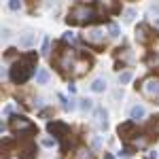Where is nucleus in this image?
I'll return each instance as SVG.
<instances>
[{"mask_svg":"<svg viewBox=\"0 0 159 159\" xmlns=\"http://www.w3.org/2000/svg\"><path fill=\"white\" fill-rule=\"evenodd\" d=\"M36 61H38L36 51H28L24 55H19V60H15L13 66L9 68V79L15 85H24L32 74H36V70H38Z\"/></svg>","mask_w":159,"mask_h":159,"instance_id":"1","label":"nucleus"},{"mask_svg":"<svg viewBox=\"0 0 159 159\" xmlns=\"http://www.w3.org/2000/svg\"><path fill=\"white\" fill-rule=\"evenodd\" d=\"M96 17H98V13H96V9H93L91 4L76 2V4H72V9L68 11L66 21L70 25H85V24H89V21H93Z\"/></svg>","mask_w":159,"mask_h":159,"instance_id":"2","label":"nucleus"},{"mask_svg":"<svg viewBox=\"0 0 159 159\" xmlns=\"http://www.w3.org/2000/svg\"><path fill=\"white\" fill-rule=\"evenodd\" d=\"M47 132H49L55 140L61 142V148L68 147V138H70V125L64 121H49L47 123Z\"/></svg>","mask_w":159,"mask_h":159,"instance_id":"3","label":"nucleus"},{"mask_svg":"<svg viewBox=\"0 0 159 159\" xmlns=\"http://www.w3.org/2000/svg\"><path fill=\"white\" fill-rule=\"evenodd\" d=\"M9 127H11L13 134H19V136H21V132H28V134H38L36 125L30 121L28 117H24V115H15V117H11V119H9Z\"/></svg>","mask_w":159,"mask_h":159,"instance_id":"4","label":"nucleus"},{"mask_svg":"<svg viewBox=\"0 0 159 159\" xmlns=\"http://www.w3.org/2000/svg\"><path fill=\"white\" fill-rule=\"evenodd\" d=\"M140 91H142L147 98L155 100L159 96V79H155V76H147V79L142 81V85H140Z\"/></svg>","mask_w":159,"mask_h":159,"instance_id":"5","label":"nucleus"},{"mask_svg":"<svg viewBox=\"0 0 159 159\" xmlns=\"http://www.w3.org/2000/svg\"><path fill=\"white\" fill-rule=\"evenodd\" d=\"M155 32L151 30V25H147V24H140L138 28H136V40L140 43V45H151L153 40H155Z\"/></svg>","mask_w":159,"mask_h":159,"instance_id":"6","label":"nucleus"},{"mask_svg":"<svg viewBox=\"0 0 159 159\" xmlns=\"http://www.w3.org/2000/svg\"><path fill=\"white\" fill-rule=\"evenodd\" d=\"M119 136H121L123 142H129L132 138L138 136V125H136L134 119H129V121H125V123L119 125Z\"/></svg>","mask_w":159,"mask_h":159,"instance_id":"7","label":"nucleus"},{"mask_svg":"<svg viewBox=\"0 0 159 159\" xmlns=\"http://www.w3.org/2000/svg\"><path fill=\"white\" fill-rule=\"evenodd\" d=\"M85 43L91 45V47H102V45L106 43V36H104V32H102L100 28H91L85 34Z\"/></svg>","mask_w":159,"mask_h":159,"instance_id":"8","label":"nucleus"},{"mask_svg":"<svg viewBox=\"0 0 159 159\" xmlns=\"http://www.w3.org/2000/svg\"><path fill=\"white\" fill-rule=\"evenodd\" d=\"M19 159H34L36 157V142L34 140H25L21 142V147H19Z\"/></svg>","mask_w":159,"mask_h":159,"instance_id":"9","label":"nucleus"},{"mask_svg":"<svg viewBox=\"0 0 159 159\" xmlns=\"http://www.w3.org/2000/svg\"><path fill=\"white\" fill-rule=\"evenodd\" d=\"M89 66H91V60L87 57L85 53H81V55H79V61H76V64L72 66V68H74V74H76V76H81V74H85L87 70H91Z\"/></svg>","mask_w":159,"mask_h":159,"instance_id":"10","label":"nucleus"},{"mask_svg":"<svg viewBox=\"0 0 159 159\" xmlns=\"http://www.w3.org/2000/svg\"><path fill=\"white\" fill-rule=\"evenodd\" d=\"M93 112H96L98 127H100V129H106V127H108V112H106V108H104V106H96Z\"/></svg>","mask_w":159,"mask_h":159,"instance_id":"11","label":"nucleus"},{"mask_svg":"<svg viewBox=\"0 0 159 159\" xmlns=\"http://www.w3.org/2000/svg\"><path fill=\"white\" fill-rule=\"evenodd\" d=\"M144 132L148 134V138H157L159 136V115H155V117L148 121V125H147Z\"/></svg>","mask_w":159,"mask_h":159,"instance_id":"12","label":"nucleus"},{"mask_svg":"<svg viewBox=\"0 0 159 159\" xmlns=\"http://www.w3.org/2000/svg\"><path fill=\"white\" fill-rule=\"evenodd\" d=\"M34 43H36V34L28 32V34H24V36L19 38V49H30Z\"/></svg>","mask_w":159,"mask_h":159,"instance_id":"13","label":"nucleus"},{"mask_svg":"<svg viewBox=\"0 0 159 159\" xmlns=\"http://www.w3.org/2000/svg\"><path fill=\"white\" fill-rule=\"evenodd\" d=\"M49 79H51V74H49L47 68H38V70H36V83H38V85H47Z\"/></svg>","mask_w":159,"mask_h":159,"instance_id":"14","label":"nucleus"},{"mask_svg":"<svg viewBox=\"0 0 159 159\" xmlns=\"http://www.w3.org/2000/svg\"><path fill=\"white\" fill-rule=\"evenodd\" d=\"M147 115V110H144V106H140V104H136V106H132V110H129V117L134 119V121H138V119H142Z\"/></svg>","mask_w":159,"mask_h":159,"instance_id":"15","label":"nucleus"},{"mask_svg":"<svg viewBox=\"0 0 159 159\" xmlns=\"http://www.w3.org/2000/svg\"><path fill=\"white\" fill-rule=\"evenodd\" d=\"M72 159H93V153L89 148H76L72 153Z\"/></svg>","mask_w":159,"mask_h":159,"instance_id":"16","label":"nucleus"},{"mask_svg":"<svg viewBox=\"0 0 159 159\" xmlns=\"http://www.w3.org/2000/svg\"><path fill=\"white\" fill-rule=\"evenodd\" d=\"M104 89H106V81H104V79H96V81L91 83V91H93V93H102Z\"/></svg>","mask_w":159,"mask_h":159,"instance_id":"17","label":"nucleus"},{"mask_svg":"<svg viewBox=\"0 0 159 159\" xmlns=\"http://www.w3.org/2000/svg\"><path fill=\"white\" fill-rule=\"evenodd\" d=\"M129 81H132V72H129V70H125V72L119 74V85H127Z\"/></svg>","mask_w":159,"mask_h":159,"instance_id":"18","label":"nucleus"},{"mask_svg":"<svg viewBox=\"0 0 159 159\" xmlns=\"http://www.w3.org/2000/svg\"><path fill=\"white\" fill-rule=\"evenodd\" d=\"M79 106H81V110H93V102H91L89 98H83Z\"/></svg>","mask_w":159,"mask_h":159,"instance_id":"19","label":"nucleus"},{"mask_svg":"<svg viewBox=\"0 0 159 159\" xmlns=\"http://www.w3.org/2000/svg\"><path fill=\"white\" fill-rule=\"evenodd\" d=\"M108 34H110V36H115V38H117L119 34H121L119 25H117V24H108Z\"/></svg>","mask_w":159,"mask_h":159,"instance_id":"20","label":"nucleus"},{"mask_svg":"<svg viewBox=\"0 0 159 159\" xmlns=\"http://www.w3.org/2000/svg\"><path fill=\"white\" fill-rule=\"evenodd\" d=\"M9 9L11 11H19L21 9V0H9Z\"/></svg>","mask_w":159,"mask_h":159,"instance_id":"21","label":"nucleus"},{"mask_svg":"<svg viewBox=\"0 0 159 159\" xmlns=\"http://www.w3.org/2000/svg\"><path fill=\"white\" fill-rule=\"evenodd\" d=\"M134 17H136L134 9H127V11H125V21H134Z\"/></svg>","mask_w":159,"mask_h":159,"instance_id":"22","label":"nucleus"},{"mask_svg":"<svg viewBox=\"0 0 159 159\" xmlns=\"http://www.w3.org/2000/svg\"><path fill=\"white\" fill-rule=\"evenodd\" d=\"M55 144V138H45L43 140V147H53Z\"/></svg>","mask_w":159,"mask_h":159,"instance_id":"23","label":"nucleus"},{"mask_svg":"<svg viewBox=\"0 0 159 159\" xmlns=\"http://www.w3.org/2000/svg\"><path fill=\"white\" fill-rule=\"evenodd\" d=\"M51 115H53V110H51V108L40 110V117H43V119H47V117H51Z\"/></svg>","mask_w":159,"mask_h":159,"instance_id":"24","label":"nucleus"},{"mask_svg":"<svg viewBox=\"0 0 159 159\" xmlns=\"http://www.w3.org/2000/svg\"><path fill=\"white\" fill-rule=\"evenodd\" d=\"M2 112H4V117H11V112H13V104H7Z\"/></svg>","mask_w":159,"mask_h":159,"instance_id":"25","label":"nucleus"},{"mask_svg":"<svg viewBox=\"0 0 159 159\" xmlns=\"http://www.w3.org/2000/svg\"><path fill=\"white\" fill-rule=\"evenodd\" d=\"M47 51H49V38L43 40V53H47Z\"/></svg>","mask_w":159,"mask_h":159,"instance_id":"26","label":"nucleus"},{"mask_svg":"<svg viewBox=\"0 0 159 159\" xmlns=\"http://www.w3.org/2000/svg\"><path fill=\"white\" fill-rule=\"evenodd\" d=\"M64 40H70V43H72V40H74V34H72V32H66V34H64Z\"/></svg>","mask_w":159,"mask_h":159,"instance_id":"27","label":"nucleus"},{"mask_svg":"<svg viewBox=\"0 0 159 159\" xmlns=\"http://www.w3.org/2000/svg\"><path fill=\"white\" fill-rule=\"evenodd\" d=\"M104 159H112V155H110V153H106V155H104Z\"/></svg>","mask_w":159,"mask_h":159,"instance_id":"28","label":"nucleus"},{"mask_svg":"<svg viewBox=\"0 0 159 159\" xmlns=\"http://www.w3.org/2000/svg\"><path fill=\"white\" fill-rule=\"evenodd\" d=\"M157 28H159V19H157Z\"/></svg>","mask_w":159,"mask_h":159,"instance_id":"29","label":"nucleus"}]
</instances>
